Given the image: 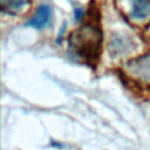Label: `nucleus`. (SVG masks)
<instances>
[{
	"instance_id": "obj_5",
	"label": "nucleus",
	"mask_w": 150,
	"mask_h": 150,
	"mask_svg": "<svg viewBox=\"0 0 150 150\" xmlns=\"http://www.w3.org/2000/svg\"><path fill=\"white\" fill-rule=\"evenodd\" d=\"M131 18L134 20H145L150 15V0H130Z\"/></svg>"
},
{
	"instance_id": "obj_3",
	"label": "nucleus",
	"mask_w": 150,
	"mask_h": 150,
	"mask_svg": "<svg viewBox=\"0 0 150 150\" xmlns=\"http://www.w3.org/2000/svg\"><path fill=\"white\" fill-rule=\"evenodd\" d=\"M52 19V9L49 6L47 5H41L38 7V9L35 11V13L32 15V18L27 21V26L41 29L45 26H47L49 23Z\"/></svg>"
},
{
	"instance_id": "obj_4",
	"label": "nucleus",
	"mask_w": 150,
	"mask_h": 150,
	"mask_svg": "<svg viewBox=\"0 0 150 150\" xmlns=\"http://www.w3.org/2000/svg\"><path fill=\"white\" fill-rule=\"evenodd\" d=\"M132 46H134L132 40L129 36H124L120 34V35H114V38H111L109 43V50L112 55L120 56L130 52L132 49Z\"/></svg>"
},
{
	"instance_id": "obj_2",
	"label": "nucleus",
	"mask_w": 150,
	"mask_h": 150,
	"mask_svg": "<svg viewBox=\"0 0 150 150\" xmlns=\"http://www.w3.org/2000/svg\"><path fill=\"white\" fill-rule=\"evenodd\" d=\"M125 73L134 81L150 86V54L135 57L125 63Z\"/></svg>"
},
{
	"instance_id": "obj_1",
	"label": "nucleus",
	"mask_w": 150,
	"mask_h": 150,
	"mask_svg": "<svg viewBox=\"0 0 150 150\" xmlns=\"http://www.w3.org/2000/svg\"><path fill=\"white\" fill-rule=\"evenodd\" d=\"M68 46L77 59L87 63H95L102 46L101 29L93 23H84L70 34Z\"/></svg>"
},
{
	"instance_id": "obj_7",
	"label": "nucleus",
	"mask_w": 150,
	"mask_h": 150,
	"mask_svg": "<svg viewBox=\"0 0 150 150\" xmlns=\"http://www.w3.org/2000/svg\"><path fill=\"white\" fill-rule=\"evenodd\" d=\"M82 14H83V12H82L81 9H76V11H75V18H76V20H81Z\"/></svg>"
},
{
	"instance_id": "obj_6",
	"label": "nucleus",
	"mask_w": 150,
	"mask_h": 150,
	"mask_svg": "<svg viewBox=\"0 0 150 150\" xmlns=\"http://www.w3.org/2000/svg\"><path fill=\"white\" fill-rule=\"evenodd\" d=\"M0 2L2 12L11 15H18L29 6V0H0Z\"/></svg>"
}]
</instances>
